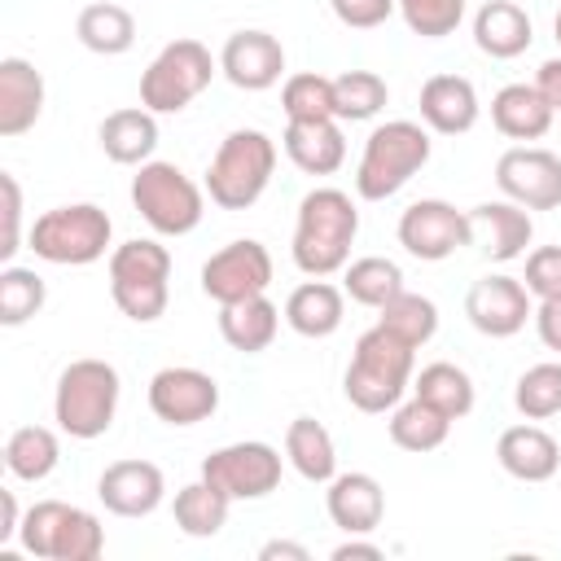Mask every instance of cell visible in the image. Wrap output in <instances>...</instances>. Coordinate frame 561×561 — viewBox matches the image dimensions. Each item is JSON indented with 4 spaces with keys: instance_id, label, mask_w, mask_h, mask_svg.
I'll return each mask as SVG.
<instances>
[{
    "instance_id": "cell-1",
    "label": "cell",
    "mask_w": 561,
    "mask_h": 561,
    "mask_svg": "<svg viewBox=\"0 0 561 561\" xmlns=\"http://www.w3.org/2000/svg\"><path fill=\"white\" fill-rule=\"evenodd\" d=\"M359 237V210L351 202V193L342 188H311L298 202V219H294V267L302 276H333L351 263V245Z\"/></svg>"
},
{
    "instance_id": "cell-2",
    "label": "cell",
    "mask_w": 561,
    "mask_h": 561,
    "mask_svg": "<svg viewBox=\"0 0 561 561\" xmlns=\"http://www.w3.org/2000/svg\"><path fill=\"white\" fill-rule=\"evenodd\" d=\"M412 373H416V346H408L390 329L373 324L355 337V351H351V364L342 377V394L359 412H390L394 403H403Z\"/></svg>"
},
{
    "instance_id": "cell-3",
    "label": "cell",
    "mask_w": 561,
    "mask_h": 561,
    "mask_svg": "<svg viewBox=\"0 0 561 561\" xmlns=\"http://www.w3.org/2000/svg\"><path fill=\"white\" fill-rule=\"evenodd\" d=\"M118 394H123V381L110 359H92V355L70 359L53 390V421L61 434L92 443L114 425Z\"/></svg>"
},
{
    "instance_id": "cell-4",
    "label": "cell",
    "mask_w": 561,
    "mask_h": 561,
    "mask_svg": "<svg viewBox=\"0 0 561 561\" xmlns=\"http://www.w3.org/2000/svg\"><path fill=\"white\" fill-rule=\"evenodd\" d=\"M430 127L425 123H412V118H390V123H377L364 140V153H359V167H355V193L364 202H386L394 197L425 162H430Z\"/></svg>"
},
{
    "instance_id": "cell-5",
    "label": "cell",
    "mask_w": 561,
    "mask_h": 561,
    "mask_svg": "<svg viewBox=\"0 0 561 561\" xmlns=\"http://www.w3.org/2000/svg\"><path fill=\"white\" fill-rule=\"evenodd\" d=\"M276 171V140L259 127H237L219 140L210 167H206V197L219 210H250Z\"/></svg>"
},
{
    "instance_id": "cell-6",
    "label": "cell",
    "mask_w": 561,
    "mask_h": 561,
    "mask_svg": "<svg viewBox=\"0 0 561 561\" xmlns=\"http://www.w3.org/2000/svg\"><path fill=\"white\" fill-rule=\"evenodd\" d=\"M110 298L136 320L153 324L171 302V250L153 237H131L110 250Z\"/></svg>"
},
{
    "instance_id": "cell-7",
    "label": "cell",
    "mask_w": 561,
    "mask_h": 561,
    "mask_svg": "<svg viewBox=\"0 0 561 561\" xmlns=\"http://www.w3.org/2000/svg\"><path fill=\"white\" fill-rule=\"evenodd\" d=\"M110 241H114V224L96 202L53 206L26 228V250H35V259L57 267H88L105 259Z\"/></svg>"
},
{
    "instance_id": "cell-8",
    "label": "cell",
    "mask_w": 561,
    "mask_h": 561,
    "mask_svg": "<svg viewBox=\"0 0 561 561\" xmlns=\"http://www.w3.org/2000/svg\"><path fill=\"white\" fill-rule=\"evenodd\" d=\"M131 206L158 237H188L206 215V188L193 184L175 162L149 158L131 175Z\"/></svg>"
},
{
    "instance_id": "cell-9",
    "label": "cell",
    "mask_w": 561,
    "mask_h": 561,
    "mask_svg": "<svg viewBox=\"0 0 561 561\" xmlns=\"http://www.w3.org/2000/svg\"><path fill=\"white\" fill-rule=\"evenodd\" d=\"M18 543L39 561H96L105 552V526L79 504L35 500L22 517Z\"/></svg>"
},
{
    "instance_id": "cell-10",
    "label": "cell",
    "mask_w": 561,
    "mask_h": 561,
    "mask_svg": "<svg viewBox=\"0 0 561 561\" xmlns=\"http://www.w3.org/2000/svg\"><path fill=\"white\" fill-rule=\"evenodd\" d=\"M215 70H219V57H210L202 39H188V35L171 39L158 48V57L140 75V105L153 114H180L210 88Z\"/></svg>"
},
{
    "instance_id": "cell-11",
    "label": "cell",
    "mask_w": 561,
    "mask_h": 561,
    "mask_svg": "<svg viewBox=\"0 0 561 561\" xmlns=\"http://www.w3.org/2000/svg\"><path fill=\"white\" fill-rule=\"evenodd\" d=\"M280 469H285V456L263 443V438H241V443H228V447H215L206 460H202V478L210 486H219L232 504L237 500H263L280 486Z\"/></svg>"
},
{
    "instance_id": "cell-12",
    "label": "cell",
    "mask_w": 561,
    "mask_h": 561,
    "mask_svg": "<svg viewBox=\"0 0 561 561\" xmlns=\"http://www.w3.org/2000/svg\"><path fill=\"white\" fill-rule=\"evenodd\" d=\"M399 245L421 259V263H443L456 250L473 245V228H469V210H456L443 197H421L399 215Z\"/></svg>"
},
{
    "instance_id": "cell-13",
    "label": "cell",
    "mask_w": 561,
    "mask_h": 561,
    "mask_svg": "<svg viewBox=\"0 0 561 561\" xmlns=\"http://www.w3.org/2000/svg\"><path fill=\"white\" fill-rule=\"evenodd\" d=\"M267 285H272V254L254 237L228 241L224 250H215L202 263V294L219 307L241 302V298H259V294H267Z\"/></svg>"
},
{
    "instance_id": "cell-14",
    "label": "cell",
    "mask_w": 561,
    "mask_h": 561,
    "mask_svg": "<svg viewBox=\"0 0 561 561\" xmlns=\"http://www.w3.org/2000/svg\"><path fill=\"white\" fill-rule=\"evenodd\" d=\"M149 412L162 421V425H197V421H210L215 408H219V381L202 368H188V364H171V368H158L149 377Z\"/></svg>"
},
{
    "instance_id": "cell-15",
    "label": "cell",
    "mask_w": 561,
    "mask_h": 561,
    "mask_svg": "<svg viewBox=\"0 0 561 561\" xmlns=\"http://www.w3.org/2000/svg\"><path fill=\"white\" fill-rule=\"evenodd\" d=\"M495 188L526 210L561 206V158L539 145H513L495 158Z\"/></svg>"
},
{
    "instance_id": "cell-16",
    "label": "cell",
    "mask_w": 561,
    "mask_h": 561,
    "mask_svg": "<svg viewBox=\"0 0 561 561\" xmlns=\"http://www.w3.org/2000/svg\"><path fill=\"white\" fill-rule=\"evenodd\" d=\"M465 316L482 337H513L526 329V320H535V302L530 289L522 285V276H482L469 285L465 294Z\"/></svg>"
},
{
    "instance_id": "cell-17",
    "label": "cell",
    "mask_w": 561,
    "mask_h": 561,
    "mask_svg": "<svg viewBox=\"0 0 561 561\" xmlns=\"http://www.w3.org/2000/svg\"><path fill=\"white\" fill-rule=\"evenodd\" d=\"M219 75L241 92H267L285 75V48L272 31H232L219 48Z\"/></svg>"
},
{
    "instance_id": "cell-18",
    "label": "cell",
    "mask_w": 561,
    "mask_h": 561,
    "mask_svg": "<svg viewBox=\"0 0 561 561\" xmlns=\"http://www.w3.org/2000/svg\"><path fill=\"white\" fill-rule=\"evenodd\" d=\"M96 500L114 517H149L167 500V478L153 460H114L96 478Z\"/></svg>"
},
{
    "instance_id": "cell-19",
    "label": "cell",
    "mask_w": 561,
    "mask_h": 561,
    "mask_svg": "<svg viewBox=\"0 0 561 561\" xmlns=\"http://www.w3.org/2000/svg\"><path fill=\"white\" fill-rule=\"evenodd\" d=\"M469 228H473V245L491 259V263H513L526 254L530 237H535V224H530V210L517 206V202H478L469 210Z\"/></svg>"
},
{
    "instance_id": "cell-20",
    "label": "cell",
    "mask_w": 561,
    "mask_h": 561,
    "mask_svg": "<svg viewBox=\"0 0 561 561\" xmlns=\"http://www.w3.org/2000/svg\"><path fill=\"white\" fill-rule=\"evenodd\" d=\"M324 508H329V522L342 535H373L381 526V517H386V491L364 469L333 473V482L324 491Z\"/></svg>"
},
{
    "instance_id": "cell-21",
    "label": "cell",
    "mask_w": 561,
    "mask_h": 561,
    "mask_svg": "<svg viewBox=\"0 0 561 561\" xmlns=\"http://www.w3.org/2000/svg\"><path fill=\"white\" fill-rule=\"evenodd\" d=\"M421 123L438 136H465L473 131L482 105H478V88L465 75H430L421 83Z\"/></svg>"
},
{
    "instance_id": "cell-22",
    "label": "cell",
    "mask_w": 561,
    "mask_h": 561,
    "mask_svg": "<svg viewBox=\"0 0 561 561\" xmlns=\"http://www.w3.org/2000/svg\"><path fill=\"white\" fill-rule=\"evenodd\" d=\"M495 460L517 482H548L561 469V443L543 425L522 421V425H508L495 438Z\"/></svg>"
},
{
    "instance_id": "cell-23",
    "label": "cell",
    "mask_w": 561,
    "mask_h": 561,
    "mask_svg": "<svg viewBox=\"0 0 561 561\" xmlns=\"http://www.w3.org/2000/svg\"><path fill=\"white\" fill-rule=\"evenodd\" d=\"M280 149L302 175H333L346 162V136L337 118H289Z\"/></svg>"
},
{
    "instance_id": "cell-24",
    "label": "cell",
    "mask_w": 561,
    "mask_h": 561,
    "mask_svg": "<svg viewBox=\"0 0 561 561\" xmlns=\"http://www.w3.org/2000/svg\"><path fill=\"white\" fill-rule=\"evenodd\" d=\"M44 114V75L26 57H0V136H22Z\"/></svg>"
},
{
    "instance_id": "cell-25",
    "label": "cell",
    "mask_w": 561,
    "mask_h": 561,
    "mask_svg": "<svg viewBox=\"0 0 561 561\" xmlns=\"http://www.w3.org/2000/svg\"><path fill=\"white\" fill-rule=\"evenodd\" d=\"M96 140H101V153L118 167H140L153 158L158 149V114L145 110V105H123L114 114L101 118L96 127Z\"/></svg>"
},
{
    "instance_id": "cell-26",
    "label": "cell",
    "mask_w": 561,
    "mask_h": 561,
    "mask_svg": "<svg viewBox=\"0 0 561 561\" xmlns=\"http://www.w3.org/2000/svg\"><path fill=\"white\" fill-rule=\"evenodd\" d=\"M342 316H346V289L329 285L324 276L302 280L285 298V324L298 337H333L342 329Z\"/></svg>"
},
{
    "instance_id": "cell-27",
    "label": "cell",
    "mask_w": 561,
    "mask_h": 561,
    "mask_svg": "<svg viewBox=\"0 0 561 561\" xmlns=\"http://www.w3.org/2000/svg\"><path fill=\"white\" fill-rule=\"evenodd\" d=\"M535 39V26H530V13L513 0H486L478 13H473V44L478 53L495 57V61H513L530 48Z\"/></svg>"
},
{
    "instance_id": "cell-28",
    "label": "cell",
    "mask_w": 561,
    "mask_h": 561,
    "mask_svg": "<svg viewBox=\"0 0 561 561\" xmlns=\"http://www.w3.org/2000/svg\"><path fill=\"white\" fill-rule=\"evenodd\" d=\"M552 118H557V110L543 101V92L535 83H504L491 96V123L508 140H539V136H548Z\"/></svg>"
},
{
    "instance_id": "cell-29",
    "label": "cell",
    "mask_w": 561,
    "mask_h": 561,
    "mask_svg": "<svg viewBox=\"0 0 561 561\" xmlns=\"http://www.w3.org/2000/svg\"><path fill=\"white\" fill-rule=\"evenodd\" d=\"M276 329H280V307L259 294V298H241V302H228L219 307V337L241 351V355H259L276 342Z\"/></svg>"
},
{
    "instance_id": "cell-30",
    "label": "cell",
    "mask_w": 561,
    "mask_h": 561,
    "mask_svg": "<svg viewBox=\"0 0 561 561\" xmlns=\"http://www.w3.org/2000/svg\"><path fill=\"white\" fill-rule=\"evenodd\" d=\"M285 460L294 465L298 478H307V482H316V486H329L333 473H337L333 434H329L316 416H294L289 430H285Z\"/></svg>"
},
{
    "instance_id": "cell-31",
    "label": "cell",
    "mask_w": 561,
    "mask_h": 561,
    "mask_svg": "<svg viewBox=\"0 0 561 561\" xmlns=\"http://www.w3.org/2000/svg\"><path fill=\"white\" fill-rule=\"evenodd\" d=\"M75 35L96 57H123L136 44V18H131V9H123L114 0H92L79 9Z\"/></svg>"
},
{
    "instance_id": "cell-32",
    "label": "cell",
    "mask_w": 561,
    "mask_h": 561,
    "mask_svg": "<svg viewBox=\"0 0 561 561\" xmlns=\"http://www.w3.org/2000/svg\"><path fill=\"white\" fill-rule=\"evenodd\" d=\"M228 508H232V500H228L219 486H210L206 478L184 482V486L175 491V500H171V517H175V526H180L188 539H210V535H219V530L228 526Z\"/></svg>"
},
{
    "instance_id": "cell-33",
    "label": "cell",
    "mask_w": 561,
    "mask_h": 561,
    "mask_svg": "<svg viewBox=\"0 0 561 561\" xmlns=\"http://www.w3.org/2000/svg\"><path fill=\"white\" fill-rule=\"evenodd\" d=\"M412 394L425 399V403H434L451 421L469 416L473 412V399H478L473 394V377L460 364H447V359H434L421 373H412Z\"/></svg>"
},
{
    "instance_id": "cell-34",
    "label": "cell",
    "mask_w": 561,
    "mask_h": 561,
    "mask_svg": "<svg viewBox=\"0 0 561 561\" xmlns=\"http://www.w3.org/2000/svg\"><path fill=\"white\" fill-rule=\"evenodd\" d=\"M386 425H390V443L403 447V451H416V456L443 447L447 434H451V416H443L434 403H425L416 394L408 403H394Z\"/></svg>"
},
{
    "instance_id": "cell-35",
    "label": "cell",
    "mask_w": 561,
    "mask_h": 561,
    "mask_svg": "<svg viewBox=\"0 0 561 561\" xmlns=\"http://www.w3.org/2000/svg\"><path fill=\"white\" fill-rule=\"evenodd\" d=\"M61 460V443L48 425H18L4 443V469L18 482H44Z\"/></svg>"
},
{
    "instance_id": "cell-36",
    "label": "cell",
    "mask_w": 561,
    "mask_h": 561,
    "mask_svg": "<svg viewBox=\"0 0 561 561\" xmlns=\"http://www.w3.org/2000/svg\"><path fill=\"white\" fill-rule=\"evenodd\" d=\"M342 289H346L351 302L377 311V307H386V302L403 289V267H399L394 259H386V254L351 259V263L342 267Z\"/></svg>"
},
{
    "instance_id": "cell-37",
    "label": "cell",
    "mask_w": 561,
    "mask_h": 561,
    "mask_svg": "<svg viewBox=\"0 0 561 561\" xmlns=\"http://www.w3.org/2000/svg\"><path fill=\"white\" fill-rule=\"evenodd\" d=\"M390 88L377 70H342L333 79V118L337 123H368L386 110Z\"/></svg>"
},
{
    "instance_id": "cell-38",
    "label": "cell",
    "mask_w": 561,
    "mask_h": 561,
    "mask_svg": "<svg viewBox=\"0 0 561 561\" xmlns=\"http://www.w3.org/2000/svg\"><path fill=\"white\" fill-rule=\"evenodd\" d=\"M377 324L390 329L394 337H403L408 346L421 351V346L438 333V307H434V298H425V294L399 289L386 307H377Z\"/></svg>"
},
{
    "instance_id": "cell-39",
    "label": "cell",
    "mask_w": 561,
    "mask_h": 561,
    "mask_svg": "<svg viewBox=\"0 0 561 561\" xmlns=\"http://www.w3.org/2000/svg\"><path fill=\"white\" fill-rule=\"evenodd\" d=\"M44 302H48V285L35 267H18V263L0 267V324L4 329L26 324L31 316L44 311Z\"/></svg>"
},
{
    "instance_id": "cell-40",
    "label": "cell",
    "mask_w": 561,
    "mask_h": 561,
    "mask_svg": "<svg viewBox=\"0 0 561 561\" xmlns=\"http://www.w3.org/2000/svg\"><path fill=\"white\" fill-rule=\"evenodd\" d=\"M513 408L526 421H548L561 412V359H543L526 368L513 386Z\"/></svg>"
},
{
    "instance_id": "cell-41",
    "label": "cell",
    "mask_w": 561,
    "mask_h": 561,
    "mask_svg": "<svg viewBox=\"0 0 561 561\" xmlns=\"http://www.w3.org/2000/svg\"><path fill=\"white\" fill-rule=\"evenodd\" d=\"M280 110L289 118H333V79L316 70H298L280 88Z\"/></svg>"
},
{
    "instance_id": "cell-42",
    "label": "cell",
    "mask_w": 561,
    "mask_h": 561,
    "mask_svg": "<svg viewBox=\"0 0 561 561\" xmlns=\"http://www.w3.org/2000/svg\"><path fill=\"white\" fill-rule=\"evenodd\" d=\"M399 13L408 22L412 35L421 39H443L460 26L465 18V0H399Z\"/></svg>"
},
{
    "instance_id": "cell-43",
    "label": "cell",
    "mask_w": 561,
    "mask_h": 561,
    "mask_svg": "<svg viewBox=\"0 0 561 561\" xmlns=\"http://www.w3.org/2000/svg\"><path fill=\"white\" fill-rule=\"evenodd\" d=\"M522 285L530 289V298H561V245H539L526 254V276Z\"/></svg>"
},
{
    "instance_id": "cell-44",
    "label": "cell",
    "mask_w": 561,
    "mask_h": 561,
    "mask_svg": "<svg viewBox=\"0 0 561 561\" xmlns=\"http://www.w3.org/2000/svg\"><path fill=\"white\" fill-rule=\"evenodd\" d=\"M0 193H4V232H0V259L13 263L22 250V184L13 171H0Z\"/></svg>"
},
{
    "instance_id": "cell-45",
    "label": "cell",
    "mask_w": 561,
    "mask_h": 561,
    "mask_svg": "<svg viewBox=\"0 0 561 561\" xmlns=\"http://www.w3.org/2000/svg\"><path fill=\"white\" fill-rule=\"evenodd\" d=\"M329 9H333V18H337L342 26H351V31H373V26H381V22L399 9V0H329Z\"/></svg>"
},
{
    "instance_id": "cell-46",
    "label": "cell",
    "mask_w": 561,
    "mask_h": 561,
    "mask_svg": "<svg viewBox=\"0 0 561 561\" xmlns=\"http://www.w3.org/2000/svg\"><path fill=\"white\" fill-rule=\"evenodd\" d=\"M535 333H539V342H543L548 351L561 355V298H543V302L535 307Z\"/></svg>"
},
{
    "instance_id": "cell-47",
    "label": "cell",
    "mask_w": 561,
    "mask_h": 561,
    "mask_svg": "<svg viewBox=\"0 0 561 561\" xmlns=\"http://www.w3.org/2000/svg\"><path fill=\"white\" fill-rule=\"evenodd\" d=\"M535 88L543 92V101L561 114V57H548L539 70H535Z\"/></svg>"
},
{
    "instance_id": "cell-48",
    "label": "cell",
    "mask_w": 561,
    "mask_h": 561,
    "mask_svg": "<svg viewBox=\"0 0 561 561\" xmlns=\"http://www.w3.org/2000/svg\"><path fill=\"white\" fill-rule=\"evenodd\" d=\"M0 543H9V539H18V530H22V508H18V495L13 491H0Z\"/></svg>"
},
{
    "instance_id": "cell-49",
    "label": "cell",
    "mask_w": 561,
    "mask_h": 561,
    "mask_svg": "<svg viewBox=\"0 0 561 561\" xmlns=\"http://www.w3.org/2000/svg\"><path fill=\"white\" fill-rule=\"evenodd\" d=\"M351 557H364V561H377V557H386L381 552V543H373V539H359V535H346L337 548H333V561H351Z\"/></svg>"
},
{
    "instance_id": "cell-50",
    "label": "cell",
    "mask_w": 561,
    "mask_h": 561,
    "mask_svg": "<svg viewBox=\"0 0 561 561\" xmlns=\"http://www.w3.org/2000/svg\"><path fill=\"white\" fill-rule=\"evenodd\" d=\"M280 557H285V561H307L311 552H307L302 543H294V539H267V543L259 548V561H280Z\"/></svg>"
},
{
    "instance_id": "cell-51",
    "label": "cell",
    "mask_w": 561,
    "mask_h": 561,
    "mask_svg": "<svg viewBox=\"0 0 561 561\" xmlns=\"http://www.w3.org/2000/svg\"><path fill=\"white\" fill-rule=\"evenodd\" d=\"M552 31H557V44H561V9H557V18H552Z\"/></svg>"
}]
</instances>
